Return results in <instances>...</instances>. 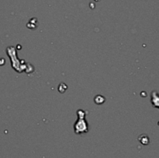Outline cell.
<instances>
[{
    "instance_id": "cell-1",
    "label": "cell",
    "mask_w": 159,
    "mask_h": 158,
    "mask_svg": "<svg viewBox=\"0 0 159 158\" xmlns=\"http://www.w3.org/2000/svg\"><path fill=\"white\" fill-rule=\"evenodd\" d=\"M78 120L75 122V132L77 134L82 133H87L88 132V124L86 122V120L85 119V113L82 110H78Z\"/></svg>"
}]
</instances>
